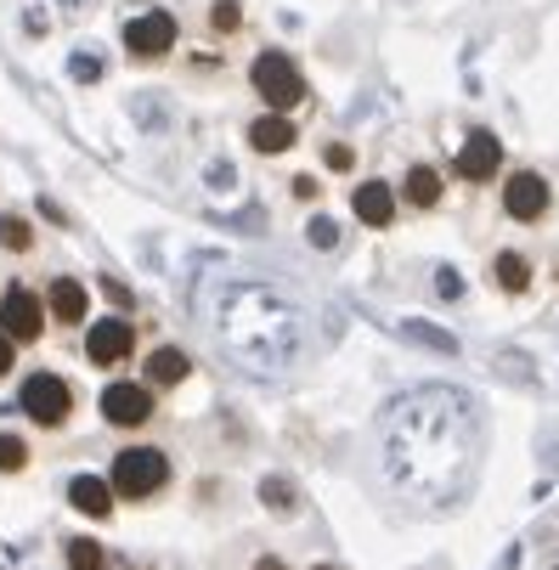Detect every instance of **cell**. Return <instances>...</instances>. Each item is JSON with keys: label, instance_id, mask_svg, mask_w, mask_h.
<instances>
[{"label": "cell", "instance_id": "6da1fadb", "mask_svg": "<svg viewBox=\"0 0 559 570\" xmlns=\"http://www.w3.org/2000/svg\"><path fill=\"white\" fill-rule=\"evenodd\" d=\"M474 446H481L474 395L435 384V390H419V395L390 406L379 463H384V480L413 503L458 498L469 469H474Z\"/></svg>", "mask_w": 559, "mask_h": 570}, {"label": "cell", "instance_id": "7a4b0ae2", "mask_svg": "<svg viewBox=\"0 0 559 570\" xmlns=\"http://www.w3.org/2000/svg\"><path fill=\"white\" fill-rule=\"evenodd\" d=\"M108 480L125 503H153L170 485V452L165 446H125V452H114Z\"/></svg>", "mask_w": 559, "mask_h": 570}, {"label": "cell", "instance_id": "3957f363", "mask_svg": "<svg viewBox=\"0 0 559 570\" xmlns=\"http://www.w3.org/2000/svg\"><path fill=\"white\" fill-rule=\"evenodd\" d=\"M249 86H255V97L272 108V114H294L311 91H305V73H300V62L288 57V51H261L255 57V68H249Z\"/></svg>", "mask_w": 559, "mask_h": 570}, {"label": "cell", "instance_id": "277c9868", "mask_svg": "<svg viewBox=\"0 0 559 570\" xmlns=\"http://www.w3.org/2000/svg\"><path fill=\"white\" fill-rule=\"evenodd\" d=\"M18 406L23 419L40 424V430H62L73 419V384L62 373H29L23 390H18Z\"/></svg>", "mask_w": 559, "mask_h": 570}, {"label": "cell", "instance_id": "5b68a950", "mask_svg": "<svg viewBox=\"0 0 559 570\" xmlns=\"http://www.w3.org/2000/svg\"><path fill=\"white\" fill-rule=\"evenodd\" d=\"M97 413H102L108 430H141V424H153V413H158V390H147L141 379H114V384L97 395Z\"/></svg>", "mask_w": 559, "mask_h": 570}, {"label": "cell", "instance_id": "8992f818", "mask_svg": "<svg viewBox=\"0 0 559 570\" xmlns=\"http://www.w3.org/2000/svg\"><path fill=\"white\" fill-rule=\"evenodd\" d=\"M46 322H51L46 294H35L29 283H12L7 294H0V334H7L18 351H23V345H40Z\"/></svg>", "mask_w": 559, "mask_h": 570}, {"label": "cell", "instance_id": "52a82bcc", "mask_svg": "<svg viewBox=\"0 0 559 570\" xmlns=\"http://www.w3.org/2000/svg\"><path fill=\"white\" fill-rule=\"evenodd\" d=\"M136 356V328H130V316H97L91 328H86V362L114 373Z\"/></svg>", "mask_w": 559, "mask_h": 570}, {"label": "cell", "instance_id": "ba28073f", "mask_svg": "<svg viewBox=\"0 0 559 570\" xmlns=\"http://www.w3.org/2000/svg\"><path fill=\"white\" fill-rule=\"evenodd\" d=\"M176 18L170 12H141V18H130L125 23V51L136 57V62H158V57H170L176 51Z\"/></svg>", "mask_w": 559, "mask_h": 570}, {"label": "cell", "instance_id": "9c48e42d", "mask_svg": "<svg viewBox=\"0 0 559 570\" xmlns=\"http://www.w3.org/2000/svg\"><path fill=\"white\" fill-rule=\"evenodd\" d=\"M452 170H458L469 187L498 181V170H503V141H498L492 130H469L463 147H458V158H452Z\"/></svg>", "mask_w": 559, "mask_h": 570}, {"label": "cell", "instance_id": "30bf717a", "mask_svg": "<svg viewBox=\"0 0 559 570\" xmlns=\"http://www.w3.org/2000/svg\"><path fill=\"white\" fill-rule=\"evenodd\" d=\"M553 204V187L537 170H514V181H503V209L509 220H542Z\"/></svg>", "mask_w": 559, "mask_h": 570}, {"label": "cell", "instance_id": "8fae6325", "mask_svg": "<svg viewBox=\"0 0 559 570\" xmlns=\"http://www.w3.org/2000/svg\"><path fill=\"white\" fill-rule=\"evenodd\" d=\"M46 311L57 328H86V316H91V294L79 277H51L46 283Z\"/></svg>", "mask_w": 559, "mask_h": 570}, {"label": "cell", "instance_id": "7c38bea8", "mask_svg": "<svg viewBox=\"0 0 559 570\" xmlns=\"http://www.w3.org/2000/svg\"><path fill=\"white\" fill-rule=\"evenodd\" d=\"M114 480L108 474H73L68 480V503L79 509V514H86V520H108L114 514Z\"/></svg>", "mask_w": 559, "mask_h": 570}, {"label": "cell", "instance_id": "4fadbf2b", "mask_svg": "<svg viewBox=\"0 0 559 570\" xmlns=\"http://www.w3.org/2000/svg\"><path fill=\"white\" fill-rule=\"evenodd\" d=\"M187 373H193V362H187V351H176V345H158V351H147V362H141V384H147V390H176V384H187Z\"/></svg>", "mask_w": 559, "mask_h": 570}, {"label": "cell", "instance_id": "5bb4252c", "mask_svg": "<svg viewBox=\"0 0 559 570\" xmlns=\"http://www.w3.org/2000/svg\"><path fill=\"white\" fill-rule=\"evenodd\" d=\"M294 141H300V130H294L288 114H261V119H249V147H255L261 158H277V153H288Z\"/></svg>", "mask_w": 559, "mask_h": 570}, {"label": "cell", "instance_id": "9a60e30c", "mask_svg": "<svg viewBox=\"0 0 559 570\" xmlns=\"http://www.w3.org/2000/svg\"><path fill=\"white\" fill-rule=\"evenodd\" d=\"M351 215H356L362 226H373V232H384V226L395 220V193H390L384 181H362V187L351 193Z\"/></svg>", "mask_w": 559, "mask_h": 570}, {"label": "cell", "instance_id": "2e32d148", "mask_svg": "<svg viewBox=\"0 0 559 570\" xmlns=\"http://www.w3.org/2000/svg\"><path fill=\"white\" fill-rule=\"evenodd\" d=\"M441 193H447V181H441V170H435V165H413V170H408V181H402V198H408L413 209H435V204H441Z\"/></svg>", "mask_w": 559, "mask_h": 570}, {"label": "cell", "instance_id": "e0dca14e", "mask_svg": "<svg viewBox=\"0 0 559 570\" xmlns=\"http://www.w3.org/2000/svg\"><path fill=\"white\" fill-rule=\"evenodd\" d=\"M0 249H7V255H29L35 249V220L18 215V209L0 215Z\"/></svg>", "mask_w": 559, "mask_h": 570}, {"label": "cell", "instance_id": "ac0fdd59", "mask_svg": "<svg viewBox=\"0 0 559 570\" xmlns=\"http://www.w3.org/2000/svg\"><path fill=\"white\" fill-rule=\"evenodd\" d=\"M62 559H68V570H108V548L97 537H68Z\"/></svg>", "mask_w": 559, "mask_h": 570}, {"label": "cell", "instance_id": "d6986e66", "mask_svg": "<svg viewBox=\"0 0 559 570\" xmlns=\"http://www.w3.org/2000/svg\"><path fill=\"white\" fill-rule=\"evenodd\" d=\"M498 288H503V294H526V288H531V261L514 255V249H503V255H498Z\"/></svg>", "mask_w": 559, "mask_h": 570}, {"label": "cell", "instance_id": "ffe728a7", "mask_svg": "<svg viewBox=\"0 0 559 570\" xmlns=\"http://www.w3.org/2000/svg\"><path fill=\"white\" fill-rule=\"evenodd\" d=\"M23 469H29V441L0 430V474H23Z\"/></svg>", "mask_w": 559, "mask_h": 570}, {"label": "cell", "instance_id": "44dd1931", "mask_svg": "<svg viewBox=\"0 0 559 570\" xmlns=\"http://www.w3.org/2000/svg\"><path fill=\"white\" fill-rule=\"evenodd\" d=\"M209 29L215 35H237V29H244V0H215V7H209Z\"/></svg>", "mask_w": 559, "mask_h": 570}, {"label": "cell", "instance_id": "7402d4cb", "mask_svg": "<svg viewBox=\"0 0 559 570\" xmlns=\"http://www.w3.org/2000/svg\"><path fill=\"white\" fill-rule=\"evenodd\" d=\"M261 492H266V509H272V514H294V485H288V480H277V474H272V480L261 485Z\"/></svg>", "mask_w": 559, "mask_h": 570}, {"label": "cell", "instance_id": "603a6c76", "mask_svg": "<svg viewBox=\"0 0 559 570\" xmlns=\"http://www.w3.org/2000/svg\"><path fill=\"white\" fill-rule=\"evenodd\" d=\"M323 165H328V170H351V165H356V153H351L345 141H328V147H323Z\"/></svg>", "mask_w": 559, "mask_h": 570}, {"label": "cell", "instance_id": "cb8c5ba5", "mask_svg": "<svg viewBox=\"0 0 559 570\" xmlns=\"http://www.w3.org/2000/svg\"><path fill=\"white\" fill-rule=\"evenodd\" d=\"M311 243H316V249H328V243H340V226L334 220H311Z\"/></svg>", "mask_w": 559, "mask_h": 570}, {"label": "cell", "instance_id": "d4e9b609", "mask_svg": "<svg viewBox=\"0 0 559 570\" xmlns=\"http://www.w3.org/2000/svg\"><path fill=\"white\" fill-rule=\"evenodd\" d=\"M12 367H18V345L0 334V379H12Z\"/></svg>", "mask_w": 559, "mask_h": 570}, {"label": "cell", "instance_id": "484cf974", "mask_svg": "<svg viewBox=\"0 0 559 570\" xmlns=\"http://www.w3.org/2000/svg\"><path fill=\"white\" fill-rule=\"evenodd\" d=\"M102 288H108V299H119V305H130V288H125V283H114V277H102Z\"/></svg>", "mask_w": 559, "mask_h": 570}, {"label": "cell", "instance_id": "4316f807", "mask_svg": "<svg viewBox=\"0 0 559 570\" xmlns=\"http://www.w3.org/2000/svg\"><path fill=\"white\" fill-rule=\"evenodd\" d=\"M294 198H316V176H300L294 181Z\"/></svg>", "mask_w": 559, "mask_h": 570}, {"label": "cell", "instance_id": "83f0119b", "mask_svg": "<svg viewBox=\"0 0 559 570\" xmlns=\"http://www.w3.org/2000/svg\"><path fill=\"white\" fill-rule=\"evenodd\" d=\"M255 570H288V564H283V559H272V553H266V559H255Z\"/></svg>", "mask_w": 559, "mask_h": 570}, {"label": "cell", "instance_id": "f1b7e54d", "mask_svg": "<svg viewBox=\"0 0 559 570\" xmlns=\"http://www.w3.org/2000/svg\"><path fill=\"white\" fill-rule=\"evenodd\" d=\"M311 570H340V564H311Z\"/></svg>", "mask_w": 559, "mask_h": 570}, {"label": "cell", "instance_id": "f546056e", "mask_svg": "<svg viewBox=\"0 0 559 570\" xmlns=\"http://www.w3.org/2000/svg\"><path fill=\"white\" fill-rule=\"evenodd\" d=\"M553 570H559V564H553Z\"/></svg>", "mask_w": 559, "mask_h": 570}]
</instances>
